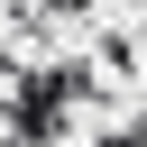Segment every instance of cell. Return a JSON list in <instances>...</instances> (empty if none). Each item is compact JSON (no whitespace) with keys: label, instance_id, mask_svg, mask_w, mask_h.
<instances>
[{"label":"cell","instance_id":"1","mask_svg":"<svg viewBox=\"0 0 147 147\" xmlns=\"http://www.w3.org/2000/svg\"><path fill=\"white\" fill-rule=\"evenodd\" d=\"M110 147H147V138H138V129H110Z\"/></svg>","mask_w":147,"mask_h":147}]
</instances>
